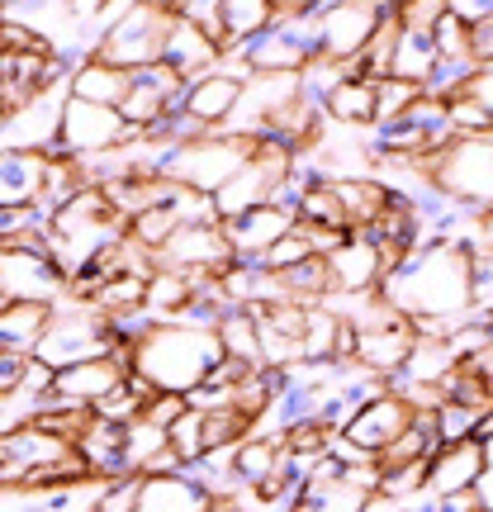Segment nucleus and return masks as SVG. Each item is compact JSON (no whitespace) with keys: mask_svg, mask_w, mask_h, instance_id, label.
<instances>
[{"mask_svg":"<svg viewBox=\"0 0 493 512\" xmlns=\"http://www.w3.org/2000/svg\"><path fill=\"white\" fill-rule=\"evenodd\" d=\"M384 15V0H323L318 15V53L332 62H356Z\"/></svg>","mask_w":493,"mask_h":512,"instance_id":"obj_8","label":"nucleus"},{"mask_svg":"<svg viewBox=\"0 0 493 512\" xmlns=\"http://www.w3.org/2000/svg\"><path fill=\"white\" fill-rule=\"evenodd\" d=\"M138 489H143V475H124V479L100 484L95 512H138Z\"/></svg>","mask_w":493,"mask_h":512,"instance_id":"obj_35","label":"nucleus"},{"mask_svg":"<svg viewBox=\"0 0 493 512\" xmlns=\"http://www.w3.org/2000/svg\"><path fill=\"white\" fill-rule=\"evenodd\" d=\"M294 223H299L294 209H285V204H261V209H252V214L223 223V238H228V247H233V261H242V266H261V256L271 252Z\"/></svg>","mask_w":493,"mask_h":512,"instance_id":"obj_12","label":"nucleus"},{"mask_svg":"<svg viewBox=\"0 0 493 512\" xmlns=\"http://www.w3.org/2000/svg\"><path fill=\"white\" fill-rule=\"evenodd\" d=\"M479 446H484V465H493V408L479 422Z\"/></svg>","mask_w":493,"mask_h":512,"instance_id":"obj_42","label":"nucleus"},{"mask_svg":"<svg viewBox=\"0 0 493 512\" xmlns=\"http://www.w3.org/2000/svg\"><path fill=\"white\" fill-rule=\"evenodd\" d=\"M48 318H53V304H5V313H0V351L34 356Z\"/></svg>","mask_w":493,"mask_h":512,"instance_id":"obj_23","label":"nucleus"},{"mask_svg":"<svg viewBox=\"0 0 493 512\" xmlns=\"http://www.w3.org/2000/svg\"><path fill=\"white\" fill-rule=\"evenodd\" d=\"M214 337H219L223 356H233V361H242V366H261V332H256L252 309H228L219 318Z\"/></svg>","mask_w":493,"mask_h":512,"instance_id":"obj_27","label":"nucleus"},{"mask_svg":"<svg viewBox=\"0 0 493 512\" xmlns=\"http://www.w3.org/2000/svg\"><path fill=\"white\" fill-rule=\"evenodd\" d=\"M176 228H181V223H176V214H171V204H162V209H147V214H138V219L128 223V242H138L143 252L157 256Z\"/></svg>","mask_w":493,"mask_h":512,"instance_id":"obj_29","label":"nucleus"},{"mask_svg":"<svg viewBox=\"0 0 493 512\" xmlns=\"http://www.w3.org/2000/svg\"><path fill=\"white\" fill-rule=\"evenodd\" d=\"M380 299L389 309H399L408 323H446L460 328L470 309H475V294H470V252L432 242L418 247L399 261V271L380 280Z\"/></svg>","mask_w":493,"mask_h":512,"instance_id":"obj_1","label":"nucleus"},{"mask_svg":"<svg viewBox=\"0 0 493 512\" xmlns=\"http://www.w3.org/2000/svg\"><path fill=\"white\" fill-rule=\"evenodd\" d=\"M413 422V408H408V399L403 394H394V389H384V394H375L370 403H361L356 413L347 418V427L337 432V437L347 441V446H356L361 456L380 460L394 441L403 437V427Z\"/></svg>","mask_w":493,"mask_h":512,"instance_id":"obj_9","label":"nucleus"},{"mask_svg":"<svg viewBox=\"0 0 493 512\" xmlns=\"http://www.w3.org/2000/svg\"><path fill=\"white\" fill-rule=\"evenodd\" d=\"M128 370L114 361V356H95V361H81V366H67L53 375V389H48V403H81V408H95L100 399H110L114 389L124 384Z\"/></svg>","mask_w":493,"mask_h":512,"instance_id":"obj_13","label":"nucleus"},{"mask_svg":"<svg viewBox=\"0 0 493 512\" xmlns=\"http://www.w3.org/2000/svg\"><path fill=\"white\" fill-rule=\"evenodd\" d=\"M124 427L128 422H105V418H91V427L81 432L76 441V456L86 460L95 484H110V479H124L128 465H124Z\"/></svg>","mask_w":493,"mask_h":512,"instance_id":"obj_16","label":"nucleus"},{"mask_svg":"<svg viewBox=\"0 0 493 512\" xmlns=\"http://www.w3.org/2000/svg\"><path fill=\"white\" fill-rule=\"evenodd\" d=\"M313 256V247H309V233H304V223H294L285 238L275 242L271 252L261 256V266L266 271H290V266H299V261H309Z\"/></svg>","mask_w":493,"mask_h":512,"instance_id":"obj_34","label":"nucleus"},{"mask_svg":"<svg viewBox=\"0 0 493 512\" xmlns=\"http://www.w3.org/2000/svg\"><path fill=\"white\" fill-rule=\"evenodd\" d=\"M285 460V437H247L233 451V475L242 489H256L261 479H271Z\"/></svg>","mask_w":493,"mask_h":512,"instance_id":"obj_25","label":"nucleus"},{"mask_svg":"<svg viewBox=\"0 0 493 512\" xmlns=\"http://www.w3.org/2000/svg\"><path fill=\"white\" fill-rule=\"evenodd\" d=\"M67 95H72V100H86V105L119 110L128 95V72L100 62V57H86V62H76L72 76H67Z\"/></svg>","mask_w":493,"mask_h":512,"instance_id":"obj_20","label":"nucleus"},{"mask_svg":"<svg viewBox=\"0 0 493 512\" xmlns=\"http://www.w3.org/2000/svg\"><path fill=\"white\" fill-rule=\"evenodd\" d=\"M394 15H399V29H408V34H432L446 15V0H403Z\"/></svg>","mask_w":493,"mask_h":512,"instance_id":"obj_36","label":"nucleus"},{"mask_svg":"<svg viewBox=\"0 0 493 512\" xmlns=\"http://www.w3.org/2000/svg\"><path fill=\"white\" fill-rule=\"evenodd\" d=\"M451 370H456L451 342L446 337H418L413 351H408V361H403V370L389 384H441Z\"/></svg>","mask_w":493,"mask_h":512,"instance_id":"obj_24","label":"nucleus"},{"mask_svg":"<svg viewBox=\"0 0 493 512\" xmlns=\"http://www.w3.org/2000/svg\"><path fill=\"white\" fill-rule=\"evenodd\" d=\"M214 498L204 494L185 470H171V475H143V489H138V512H209Z\"/></svg>","mask_w":493,"mask_h":512,"instance_id":"obj_17","label":"nucleus"},{"mask_svg":"<svg viewBox=\"0 0 493 512\" xmlns=\"http://www.w3.org/2000/svg\"><path fill=\"white\" fill-rule=\"evenodd\" d=\"M475 498H479V512H493V465H484V475L475 484Z\"/></svg>","mask_w":493,"mask_h":512,"instance_id":"obj_41","label":"nucleus"},{"mask_svg":"<svg viewBox=\"0 0 493 512\" xmlns=\"http://www.w3.org/2000/svg\"><path fill=\"white\" fill-rule=\"evenodd\" d=\"M418 100H422V86H408V81H394V76L375 81V124H394V119H403Z\"/></svg>","mask_w":493,"mask_h":512,"instance_id":"obj_30","label":"nucleus"},{"mask_svg":"<svg viewBox=\"0 0 493 512\" xmlns=\"http://www.w3.org/2000/svg\"><path fill=\"white\" fill-rule=\"evenodd\" d=\"M171 24H176V10H171V5H128L124 15H119V24H110L105 34L95 38L91 57L110 62L119 72L152 67V62H162Z\"/></svg>","mask_w":493,"mask_h":512,"instance_id":"obj_5","label":"nucleus"},{"mask_svg":"<svg viewBox=\"0 0 493 512\" xmlns=\"http://www.w3.org/2000/svg\"><path fill=\"white\" fill-rule=\"evenodd\" d=\"M233 266V247L223 238V223H204V228H176L166 247L157 252V271H185V275H214Z\"/></svg>","mask_w":493,"mask_h":512,"instance_id":"obj_11","label":"nucleus"},{"mask_svg":"<svg viewBox=\"0 0 493 512\" xmlns=\"http://www.w3.org/2000/svg\"><path fill=\"white\" fill-rule=\"evenodd\" d=\"M166 441H171V456L181 460V465H195L204 460V432H200V413L195 408H185L181 418L166 427Z\"/></svg>","mask_w":493,"mask_h":512,"instance_id":"obj_32","label":"nucleus"},{"mask_svg":"<svg viewBox=\"0 0 493 512\" xmlns=\"http://www.w3.org/2000/svg\"><path fill=\"white\" fill-rule=\"evenodd\" d=\"M238 95H242V86L233 81V76L209 72V76H200V81L185 86V114L214 133V128L228 124V114H233V105H238Z\"/></svg>","mask_w":493,"mask_h":512,"instance_id":"obj_19","label":"nucleus"},{"mask_svg":"<svg viewBox=\"0 0 493 512\" xmlns=\"http://www.w3.org/2000/svg\"><path fill=\"white\" fill-rule=\"evenodd\" d=\"M470 62L475 67H493V15L470 24Z\"/></svg>","mask_w":493,"mask_h":512,"instance_id":"obj_38","label":"nucleus"},{"mask_svg":"<svg viewBox=\"0 0 493 512\" xmlns=\"http://www.w3.org/2000/svg\"><path fill=\"white\" fill-rule=\"evenodd\" d=\"M181 413H185V399H181V394H152V399L143 403V413H138V418L152 422V427H162V432H166V427L181 418Z\"/></svg>","mask_w":493,"mask_h":512,"instance_id":"obj_37","label":"nucleus"},{"mask_svg":"<svg viewBox=\"0 0 493 512\" xmlns=\"http://www.w3.org/2000/svg\"><path fill=\"white\" fill-rule=\"evenodd\" d=\"M95 356H110V328H105V318L91 304H76V299L53 304V318H48V328L38 337L34 361H43L57 375V370L95 361Z\"/></svg>","mask_w":493,"mask_h":512,"instance_id":"obj_6","label":"nucleus"},{"mask_svg":"<svg viewBox=\"0 0 493 512\" xmlns=\"http://www.w3.org/2000/svg\"><path fill=\"white\" fill-rule=\"evenodd\" d=\"M162 62L181 76L185 86H190V81H200V76H209L214 67H219V48H214L200 29H190L185 19H176V24H171V34H166Z\"/></svg>","mask_w":493,"mask_h":512,"instance_id":"obj_18","label":"nucleus"},{"mask_svg":"<svg viewBox=\"0 0 493 512\" xmlns=\"http://www.w3.org/2000/svg\"><path fill=\"white\" fill-rule=\"evenodd\" d=\"M138 133L119 119V110H105V105H86V100H62V124H57V143L67 157L86 162V157H100V152H114V147L133 143Z\"/></svg>","mask_w":493,"mask_h":512,"instance_id":"obj_7","label":"nucleus"},{"mask_svg":"<svg viewBox=\"0 0 493 512\" xmlns=\"http://www.w3.org/2000/svg\"><path fill=\"white\" fill-rule=\"evenodd\" d=\"M432 43H437L441 62H470V24H460L451 10H446L441 24L432 29Z\"/></svg>","mask_w":493,"mask_h":512,"instance_id":"obj_33","label":"nucleus"},{"mask_svg":"<svg viewBox=\"0 0 493 512\" xmlns=\"http://www.w3.org/2000/svg\"><path fill=\"white\" fill-rule=\"evenodd\" d=\"M465 100H475L484 114H493V67H475V76L465 81Z\"/></svg>","mask_w":493,"mask_h":512,"instance_id":"obj_39","label":"nucleus"},{"mask_svg":"<svg viewBox=\"0 0 493 512\" xmlns=\"http://www.w3.org/2000/svg\"><path fill=\"white\" fill-rule=\"evenodd\" d=\"M422 181L460 209L493 214V133L489 138H451V143L418 157Z\"/></svg>","mask_w":493,"mask_h":512,"instance_id":"obj_3","label":"nucleus"},{"mask_svg":"<svg viewBox=\"0 0 493 512\" xmlns=\"http://www.w3.org/2000/svg\"><path fill=\"white\" fill-rule=\"evenodd\" d=\"M261 138H242V133H204L195 143H181L166 152L162 176L171 185H185L195 195H219L223 185L238 176L242 166L252 162V152Z\"/></svg>","mask_w":493,"mask_h":512,"instance_id":"obj_4","label":"nucleus"},{"mask_svg":"<svg viewBox=\"0 0 493 512\" xmlns=\"http://www.w3.org/2000/svg\"><path fill=\"white\" fill-rule=\"evenodd\" d=\"M0 124H5V110H0Z\"/></svg>","mask_w":493,"mask_h":512,"instance_id":"obj_44","label":"nucleus"},{"mask_svg":"<svg viewBox=\"0 0 493 512\" xmlns=\"http://www.w3.org/2000/svg\"><path fill=\"white\" fill-rule=\"evenodd\" d=\"M24 366H29V356H15V351H0V394H15L19 380H24Z\"/></svg>","mask_w":493,"mask_h":512,"instance_id":"obj_40","label":"nucleus"},{"mask_svg":"<svg viewBox=\"0 0 493 512\" xmlns=\"http://www.w3.org/2000/svg\"><path fill=\"white\" fill-rule=\"evenodd\" d=\"M484 475V446L479 441H456V446H441L437 456L427 460V498H451V494H470Z\"/></svg>","mask_w":493,"mask_h":512,"instance_id":"obj_15","label":"nucleus"},{"mask_svg":"<svg viewBox=\"0 0 493 512\" xmlns=\"http://www.w3.org/2000/svg\"><path fill=\"white\" fill-rule=\"evenodd\" d=\"M437 43L432 34H399V48H394V62H389V76L394 81H408V86H427V76L437 72Z\"/></svg>","mask_w":493,"mask_h":512,"instance_id":"obj_26","label":"nucleus"},{"mask_svg":"<svg viewBox=\"0 0 493 512\" xmlns=\"http://www.w3.org/2000/svg\"><path fill=\"white\" fill-rule=\"evenodd\" d=\"M223 361L219 337L209 328H181V323H157L143 342L133 347V375H143L157 394H190L209 380V370Z\"/></svg>","mask_w":493,"mask_h":512,"instance_id":"obj_2","label":"nucleus"},{"mask_svg":"<svg viewBox=\"0 0 493 512\" xmlns=\"http://www.w3.org/2000/svg\"><path fill=\"white\" fill-rule=\"evenodd\" d=\"M0 294L10 304H62L67 299V275L57 271L53 256L0 247Z\"/></svg>","mask_w":493,"mask_h":512,"instance_id":"obj_10","label":"nucleus"},{"mask_svg":"<svg viewBox=\"0 0 493 512\" xmlns=\"http://www.w3.org/2000/svg\"><path fill=\"white\" fill-rule=\"evenodd\" d=\"M328 280H332V294H370L380 290V247L361 233H347V242L328 256Z\"/></svg>","mask_w":493,"mask_h":512,"instance_id":"obj_14","label":"nucleus"},{"mask_svg":"<svg viewBox=\"0 0 493 512\" xmlns=\"http://www.w3.org/2000/svg\"><path fill=\"white\" fill-rule=\"evenodd\" d=\"M432 418H437L441 446H456V441H479V422H484V413H479V408H465V403H441Z\"/></svg>","mask_w":493,"mask_h":512,"instance_id":"obj_31","label":"nucleus"},{"mask_svg":"<svg viewBox=\"0 0 493 512\" xmlns=\"http://www.w3.org/2000/svg\"><path fill=\"white\" fill-rule=\"evenodd\" d=\"M38 185H43V157L0 147V209L5 204H34Z\"/></svg>","mask_w":493,"mask_h":512,"instance_id":"obj_22","label":"nucleus"},{"mask_svg":"<svg viewBox=\"0 0 493 512\" xmlns=\"http://www.w3.org/2000/svg\"><path fill=\"white\" fill-rule=\"evenodd\" d=\"M5 304H10V299H5V294H0V313H5Z\"/></svg>","mask_w":493,"mask_h":512,"instance_id":"obj_43","label":"nucleus"},{"mask_svg":"<svg viewBox=\"0 0 493 512\" xmlns=\"http://www.w3.org/2000/svg\"><path fill=\"white\" fill-rule=\"evenodd\" d=\"M271 29V0H223V43H252L256 34Z\"/></svg>","mask_w":493,"mask_h":512,"instance_id":"obj_28","label":"nucleus"},{"mask_svg":"<svg viewBox=\"0 0 493 512\" xmlns=\"http://www.w3.org/2000/svg\"><path fill=\"white\" fill-rule=\"evenodd\" d=\"M323 114H328L332 128H351V133H366V128H375V81L347 76V81H342V86L323 100Z\"/></svg>","mask_w":493,"mask_h":512,"instance_id":"obj_21","label":"nucleus"}]
</instances>
